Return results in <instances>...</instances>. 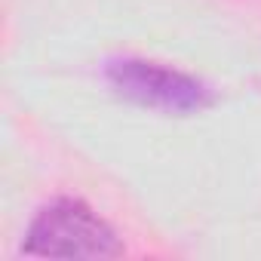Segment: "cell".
<instances>
[{"mask_svg":"<svg viewBox=\"0 0 261 261\" xmlns=\"http://www.w3.org/2000/svg\"><path fill=\"white\" fill-rule=\"evenodd\" d=\"M22 255L37 258H120L117 230L80 197H56L37 209L25 230Z\"/></svg>","mask_w":261,"mask_h":261,"instance_id":"6da1fadb","label":"cell"},{"mask_svg":"<svg viewBox=\"0 0 261 261\" xmlns=\"http://www.w3.org/2000/svg\"><path fill=\"white\" fill-rule=\"evenodd\" d=\"M105 80L111 89L148 111H160L169 117H191L215 105V92L194 74L175 71L160 62L120 56L105 62Z\"/></svg>","mask_w":261,"mask_h":261,"instance_id":"7a4b0ae2","label":"cell"}]
</instances>
